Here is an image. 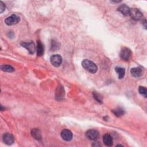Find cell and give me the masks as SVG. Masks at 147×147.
Listing matches in <instances>:
<instances>
[{"label": "cell", "mask_w": 147, "mask_h": 147, "mask_svg": "<svg viewBox=\"0 0 147 147\" xmlns=\"http://www.w3.org/2000/svg\"><path fill=\"white\" fill-rule=\"evenodd\" d=\"M31 135L36 140L40 141L42 139L41 133V131L39 129H36V128L33 129L31 130Z\"/></svg>", "instance_id": "obj_13"}, {"label": "cell", "mask_w": 147, "mask_h": 147, "mask_svg": "<svg viewBox=\"0 0 147 147\" xmlns=\"http://www.w3.org/2000/svg\"><path fill=\"white\" fill-rule=\"evenodd\" d=\"M129 15L132 17V19L134 20H140L142 19L143 17V15L142 12L137 8H132L130 9V12Z\"/></svg>", "instance_id": "obj_2"}, {"label": "cell", "mask_w": 147, "mask_h": 147, "mask_svg": "<svg viewBox=\"0 0 147 147\" xmlns=\"http://www.w3.org/2000/svg\"><path fill=\"white\" fill-rule=\"evenodd\" d=\"M115 71L118 74V78L121 80L122 79L125 74V69L124 68L122 67H117L115 68Z\"/></svg>", "instance_id": "obj_16"}, {"label": "cell", "mask_w": 147, "mask_h": 147, "mask_svg": "<svg viewBox=\"0 0 147 147\" xmlns=\"http://www.w3.org/2000/svg\"><path fill=\"white\" fill-rule=\"evenodd\" d=\"M138 92H139V93L141 96H142L145 98H146L147 90H146V89L145 87H142V86L139 87V88H138Z\"/></svg>", "instance_id": "obj_19"}, {"label": "cell", "mask_w": 147, "mask_h": 147, "mask_svg": "<svg viewBox=\"0 0 147 147\" xmlns=\"http://www.w3.org/2000/svg\"><path fill=\"white\" fill-rule=\"evenodd\" d=\"M3 141L5 142V144L8 145H12V144H13L15 141V138L13 135L8 133H6L3 134Z\"/></svg>", "instance_id": "obj_8"}, {"label": "cell", "mask_w": 147, "mask_h": 147, "mask_svg": "<svg viewBox=\"0 0 147 147\" xmlns=\"http://www.w3.org/2000/svg\"><path fill=\"white\" fill-rule=\"evenodd\" d=\"M20 20V19L19 16H17L16 15H13L11 16L10 17H7L5 19V22L7 25L11 26V25L17 24V23H19Z\"/></svg>", "instance_id": "obj_4"}, {"label": "cell", "mask_w": 147, "mask_h": 147, "mask_svg": "<svg viewBox=\"0 0 147 147\" xmlns=\"http://www.w3.org/2000/svg\"><path fill=\"white\" fill-rule=\"evenodd\" d=\"M82 65L86 70L92 74L96 73L98 70L97 65L93 61L88 59L84 60L82 62Z\"/></svg>", "instance_id": "obj_1"}, {"label": "cell", "mask_w": 147, "mask_h": 147, "mask_svg": "<svg viewBox=\"0 0 147 147\" xmlns=\"http://www.w3.org/2000/svg\"><path fill=\"white\" fill-rule=\"evenodd\" d=\"M50 61L53 66L58 67L62 63V57L60 55H53L50 57Z\"/></svg>", "instance_id": "obj_5"}, {"label": "cell", "mask_w": 147, "mask_h": 147, "mask_svg": "<svg viewBox=\"0 0 147 147\" xmlns=\"http://www.w3.org/2000/svg\"><path fill=\"white\" fill-rule=\"evenodd\" d=\"M65 95V92L64 90V88L62 86L59 85L56 90L55 92V98L57 100L59 101L63 98Z\"/></svg>", "instance_id": "obj_10"}, {"label": "cell", "mask_w": 147, "mask_h": 147, "mask_svg": "<svg viewBox=\"0 0 147 147\" xmlns=\"http://www.w3.org/2000/svg\"><path fill=\"white\" fill-rule=\"evenodd\" d=\"M1 69L3 71L8 72H12L15 71V68L10 65H3L1 66Z\"/></svg>", "instance_id": "obj_17"}, {"label": "cell", "mask_w": 147, "mask_h": 147, "mask_svg": "<svg viewBox=\"0 0 147 147\" xmlns=\"http://www.w3.org/2000/svg\"><path fill=\"white\" fill-rule=\"evenodd\" d=\"M103 142L104 144L108 146H111L113 144V138L111 135L109 134H106L103 137Z\"/></svg>", "instance_id": "obj_12"}, {"label": "cell", "mask_w": 147, "mask_h": 147, "mask_svg": "<svg viewBox=\"0 0 147 147\" xmlns=\"http://www.w3.org/2000/svg\"><path fill=\"white\" fill-rule=\"evenodd\" d=\"M92 146H101V145L99 144V142H94L93 144H92Z\"/></svg>", "instance_id": "obj_22"}, {"label": "cell", "mask_w": 147, "mask_h": 147, "mask_svg": "<svg viewBox=\"0 0 147 147\" xmlns=\"http://www.w3.org/2000/svg\"><path fill=\"white\" fill-rule=\"evenodd\" d=\"M120 56L124 60H129L132 56V52L130 49L124 47L121 50Z\"/></svg>", "instance_id": "obj_3"}, {"label": "cell", "mask_w": 147, "mask_h": 147, "mask_svg": "<svg viewBox=\"0 0 147 147\" xmlns=\"http://www.w3.org/2000/svg\"><path fill=\"white\" fill-rule=\"evenodd\" d=\"M61 137L65 141H71L72 139V133L68 129H64L61 132Z\"/></svg>", "instance_id": "obj_9"}, {"label": "cell", "mask_w": 147, "mask_h": 147, "mask_svg": "<svg viewBox=\"0 0 147 147\" xmlns=\"http://www.w3.org/2000/svg\"><path fill=\"white\" fill-rule=\"evenodd\" d=\"M130 73L133 77L137 78L140 77L142 74V68L140 67H134L130 69Z\"/></svg>", "instance_id": "obj_11"}, {"label": "cell", "mask_w": 147, "mask_h": 147, "mask_svg": "<svg viewBox=\"0 0 147 147\" xmlns=\"http://www.w3.org/2000/svg\"><path fill=\"white\" fill-rule=\"evenodd\" d=\"M5 10V5L3 3V2H0V12L2 13Z\"/></svg>", "instance_id": "obj_21"}, {"label": "cell", "mask_w": 147, "mask_h": 147, "mask_svg": "<svg viewBox=\"0 0 147 147\" xmlns=\"http://www.w3.org/2000/svg\"><path fill=\"white\" fill-rule=\"evenodd\" d=\"M93 96H94V98H95V100L98 102L99 103H101L102 104V97H101V96L97 93H96V92H94L93 93Z\"/></svg>", "instance_id": "obj_20"}, {"label": "cell", "mask_w": 147, "mask_h": 147, "mask_svg": "<svg viewBox=\"0 0 147 147\" xmlns=\"http://www.w3.org/2000/svg\"><path fill=\"white\" fill-rule=\"evenodd\" d=\"M21 45L22 47L26 48L30 54H33L35 52L36 47L33 42H21Z\"/></svg>", "instance_id": "obj_6"}, {"label": "cell", "mask_w": 147, "mask_h": 147, "mask_svg": "<svg viewBox=\"0 0 147 147\" xmlns=\"http://www.w3.org/2000/svg\"><path fill=\"white\" fill-rule=\"evenodd\" d=\"M112 112L117 117H121V116H123L125 113L124 110L121 108H117L115 109L114 110H113Z\"/></svg>", "instance_id": "obj_18"}, {"label": "cell", "mask_w": 147, "mask_h": 147, "mask_svg": "<svg viewBox=\"0 0 147 147\" xmlns=\"http://www.w3.org/2000/svg\"><path fill=\"white\" fill-rule=\"evenodd\" d=\"M143 23H144V27H145V28H146V20H144V22Z\"/></svg>", "instance_id": "obj_23"}, {"label": "cell", "mask_w": 147, "mask_h": 147, "mask_svg": "<svg viewBox=\"0 0 147 147\" xmlns=\"http://www.w3.org/2000/svg\"><path fill=\"white\" fill-rule=\"evenodd\" d=\"M44 47L42 43L40 41H37V55L39 56H41L44 54Z\"/></svg>", "instance_id": "obj_15"}, {"label": "cell", "mask_w": 147, "mask_h": 147, "mask_svg": "<svg viewBox=\"0 0 147 147\" xmlns=\"http://www.w3.org/2000/svg\"><path fill=\"white\" fill-rule=\"evenodd\" d=\"M99 133L97 130H94V129H91L88 130L86 133V137L90 140H93V141H96L97 140L98 137H99Z\"/></svg>", "instance_id": "obj_7"}, {"label": "cell", "mask_w": 147, "mask_h": 147, "mask_svg": "<svg viewBox=\"0 0 147 147\" xmlns=\"http://www.w3.org/2000/svg\"><path fill=\"white\" fill-rule=\"evenodd\" d=\"M118 11L124 16H128L130 12V8L126 5L122 4L118 8Z\"/></svg>", "instance_id": "obj_14"}]
</instances>
